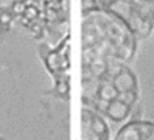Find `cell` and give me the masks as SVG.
<instances>
[{
  "label": "cell",
  "instance_id": "1",
  "mask_svg": "<svg viewBox=\"0 0 154 140\" xmlns=\"http://www.w3.org/2000/svg\"><path fill=\"white\" fill-rule=\"evenodd\" d=\"M112 84L116 89L118 93H126V91H137V80L135 76L133 75L130 70L123 68L114 79Z\"/></svg>",
  "mask_w": 154,
  "mask_h": 140
},
{
  "label": "cell",
  "instance_id": "2",
  "mask_svg": "<svg viewBox=\"0 0 154 140\" xmlns=\"http://www.w3.org/2000/svg\"><path fill=\"white\" fill-rule=\"evenodd\" d=\"M131 112V108L126 103L120 102V101L115 99L112 102H109V106L107 109V116L112 120V121H116V122H120L128 116V113Z\"/></svg>",
  "mask_w": 154,
  "mask_h": 140
},
{
  "label": "cell",
  "instance_id": "3",
  "mask_svg": "<svg viewBox=\"0 0 154 140\" xmlns=\"http://www.w3.org/2000/svg\"><path fill=\"white\" fill-rule=\"evenodd\" d=\"M108 11L112 12L118 19L123 22H127L130 19L131 14H133V5L128 2H123V0H115L108 5Z\"/></svg>",
  "mask_w": 154,
  "mask_h": 140
},
{
  "label": "cell",
  "instance_id": "4",
  "mask_svg": "<svg viewBox=\"0 0 154 140\" xmlns=\"http://www.w3.org/2000/svg\"><path fill=\"white\" fill-rule=\"evenodd\" d=\"M119 93L112 84V80L108 79H103L99 82V89H97V99L107 101V102H112L118 98Z\"/></svg>",
  "mask_w": 154,
  "mask_h": 140
},
{
  "label": "cell",
  "instance_id": "5",
  "mask_svg": "<svg viewBox=\"0 0 154 140\" xmlns=\"http://www.w3.org/2000/svg\"><path fill=\"white\" fill-rule=\"evenodd\" d=\"M134 11L138 12V15L142 19H150L154 21V0H147L145 4H142L138 8H133Z\"/></svg>",
  "mask_w": 154,
  "mask_h": 140
},
{
  "label": "cell",
  "instance_id": "6",
  "mask_svg": "<svg viewBox=\"0 0 154 140\" xmlns=\"http://www.w3.org/2000/svg\"><path fill=\"white\" fill-rule=\"evenodd\" d=\"M153 24H154V21H150V19H143V21H142V23L139 24V27L137 29L135 33L139 35V37L146 38L147 35L152 33Z\"/></svg>",
  "mask_w": 154,
  "mask_h": 140
},
{
  "label": "cell",
  "instance_id": "7",
  "mask_svg": "<svg viewBox=\"0 0 154 140\" xmlns=\"http://www.w3.org/2000/svg\"><path fill=\"white\" fill-rule=\"evenodd\" d=\"M118 101H120V102L126 103V105H128L131 108V105H133L134 102L137 101V91H126V93H119L118 94Z\"/></svg>",
  "mask_w": 154,
  "mask_h": 140
},
{
  "label": "cell",
  "instance_id": "8",
  "mask_svg": "<svg viewBox=\"0 0 154 140\" xmlns=\"http://www.w3.org/2000/svg\"><path fill=\"white\" fill-rule=\"evenodd\" d=\"M12 11L15 14H22V12H24V11H26V5H24L22 2L15 3V4H14V10Z\"/></svg>",
  "mask_w": 154,
  "mask_h": 140
},
{
  "label": "cell",
  "instance_id": "9",
  "mask_svg": "<svg viewBox=\"0 0 154 140\" xmlns=\"http://www.w3.org/2000/svg\"><path fill=\"white\" fill-rule=\"evenodd\" d=\"M147 0H131V5H133V8H138L142 4H145Z\"/></svg>",
  "mask_w": 154,
  "mask_h": 140
},
{
  "label": "cell",
  "instance_id": "10",
  "mask_svg": "<svg viewBox=\"0 0 154 140\" xmlns=\"http://www.w3.org/2000/svg\"><path fill=\"white\" fill-rule=\"evenodd\" d=\"M97 2H100L103 5H107V7H108V5L111 4L112 2H115V0H97Z\"/></svg>",
  "mask_w": 154,
  "mask_h": 140
},
{
  "label": "cell",
  "instance_id": "11",
  "mask_svg": "<svg viewBox=\"0 0 154 140\" xmlns=\"http://www.w3.org/2000/svg\"><path fill=\"white\" fill-rule=\"evenodd\" d=\"M123 2H128V3H131V0H123Z\"/></svg>",
  "mask_w": 154,
  "mask_h": 140
}]
</instances>
